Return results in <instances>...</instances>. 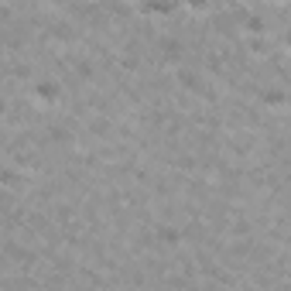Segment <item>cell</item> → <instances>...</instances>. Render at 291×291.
Returning a JSON list of instances; mask_svg holds the SVG:
<instances>
[{
  "label": "cell",
  "instance_id": "cell-1",
  "mask_svg": "<svg viewBox=\"0 0 291 291\" xmlns=\"http://www.w3.org/2000/svg\"><path fill=\"white\" fill-rule=\"evenodd\" d=\"M58 93H62V89H58V82H55V79H41V82H35V96L45 99V103H55Z\"/></svg>",
  "mask_w": 291,
  "mask_h": 291
},
{
  "label": "cell",
  "instance_id": "cell-2",
  "mask_svg": "<svg viewBox=\"0 0 291 291\" xmlns=\"http://www.w3.org/2000/svg\"><path fill=\"white\" fill-rule=\"evenodd\" d=\"M243 28H247L250 35H264V31H267V21L260 18V14H247V21H243Z\"/></svg>",
  "mask_w": 291,
  "mask_h": 291
},
{
  "label": "cell",
  "instance_id": "cell-3",
  "mask_svg": "<svg viewBox=\"0 0 291 291\" xmlns=\"http://www.w3.org/2000/svg\"><path fill=\"white\" fill-rule=\"evenodd\" d=\"M178 55H182V45H178L175 38L161 41V58H168V62H172V58H178Z\"/></svg>",
  "mask_w": 291,
  "mask_h": 291
},
{
  "label": "cell",
  "instance_id": "cell-4",
  "mask_svg": "<svg viewBox=\"0 0 291 291\" xmlns=\"http://www.w3.org/2000/svg\"><path fill=\"white\" fill-rule=\"evenodd\" d=\"M264 103L267 106H284V89H267L264 93Z\"/></svg>",
  "mask_w": 291,
  "mask_h": 291
},
{
  "label": "cell",
  "instance_id": "cell-5",
  "mask_svg": "<svg viewBox=\"0 0 291 291\" xmlns=\"http://www.w3.org/2000/svg\"><path fill=\"white\" fill-rule=\"evenodd\" d=\"M0 182H4L7 189H18V185H21V175L18 172H0Z\"/></svg>",
  "mask_w": 291,
  "mask_h": 291
},
{
  "label": "cell",
  "instance_id": "cell-6",
  "mask_svg": "<svg viewBox=\"0 0 291 291\" xmlns=\"http://www.w3.org/2000/svg\"><path fill=\"white\" fill-rule=\"evenodd\" d=\"M161 240H165V243H178V230L165 226V230H161Z\"/></svg>",
  "mask_w": 291,
  "mask_h": 291
},
{
  "label": "cell",
  "instance_id": "cell-7",
  "mask_svg": "<svg viewBox=\"0 0 291 291\" xmlns=\"http://www.w3.org/2000/svg\"><path fill=\"white\" fill-rule=\"evenodd\" d=\"M189 7H195V11H202V7H209V0H189Z\"/></svg>",
  "mask_w": 291,
  "mask_h": 291
},
{
  "label": "cell",
  "instance_id": "cell-8",
  "mask_svg": "<svg viewBox=\"0 0 291 291\" xmlns=\"http://www.w3.org/2000/svg\"><path fill=\"white\" fill-rule=\"evenodd\" d=\"M4 110H7V103H4V96H0V116H4Z\"/></svg>",
  "mask_w": 291,
  "mask_h": 291
},
{
  "label": "cell",
  "instance_id": "cell-9",
  "mask_svg": "<svg viewBox=\"0 0 291 291\" xmlns=\"http://www.w3.org/2000/svg\"><path fill=\"white\" fill-rule=\"evenodd\" d=\"M55 4H65V0H55Z\"/></svg>",
  "mask_w": 291,
  "mask_h": 291
}]
</instances>
